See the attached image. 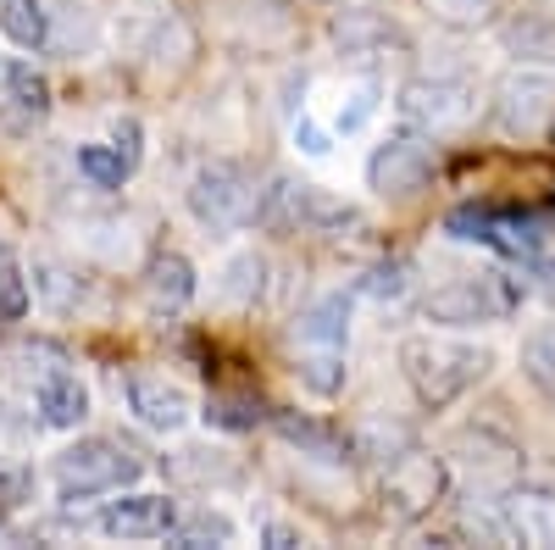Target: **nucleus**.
<instances>
[{
    "mask_svg": "<svg viewBox=\"0 0 555 550\" xmlns=\"http://www.w3.org/2000/svg\"><path fill=\"white\" fill-rule=\"evenodd\" d=\"M489 367H494V356L483 345H467L455 334H405L400 340V373L416 389V400L434 411L461 400L473 384H483Z\"/></svg>",
    "mask_w": 555,
    "mask_h": 550,
    "instance_id": "obj_1",
    "label": "nucleus"
},
{
    "mask_svg": "<svg viewBox=\"0 0 555 550\" xmlns=\"http://www.w3.org/2000/svg\"><path fill=\"white\" fill-rule=\"evenodd\" d=\"M261 222L284 228V234H322V240H356V234H366V217L350 201L328 195L322 183H295V178L272 183V190L261 195Z\"/></svg>",
    "mask_w": 555,
    "mask_h": 550,
    "instance_id": "obj_2",
    "label": "nucleus"
},
{
    "mask_svg": "<svg viewBox=\"0 0 555 550\" xmlns=\"http://www.w3.org/2000/svg\"><path fill=\"white\" fill-rule=\"evenodd\" d=\"M56 489L62 500H89V495H112V489H128L139 473H145V462L117 445V439H78L56 456Z\"/></svg>",
    "mask_w": 555,
    "mask_h": 550,
    "instance_id": "obj_3",
    "label": "nucleus"
},
{
    "mask_svg": "<svg viewBox=\"0 0 555 550\" xmlns=\"http://www.w3.org/2000/svg\"><path fill=\"white\" fill-rule=\"evenodd\" d=\"M444 234L467 240V245H489L512 261H539L550 222L539 212H500V206H455L444 217Z\"/></svg>",
    "mask_w": 555,
    "mask_h": 550,
    "instance_id": "obj_4",
    "label": "nucleus"
},
{
    "mask_svg": "<svg viewBox=\"0 0 555 550\" xmlns=\"http://www.w3.org/2000/svg\"><path fill=\"white\" fill-rule=\"evenodd\" d=\"M439 167V145L428 128H400L389 133V140L373 151V162H366V183L384 195V201H411L416 190H428V178Z\"/></svg>",
    "mask_w": 555,
    "mask_h": 550,
    "instance_id": "obj_5",
    "label": "nucleus"
},
{
    "mask_svg": "<svg viewBox=\"0 0 555 550\" xmlns=\"http://www.w3.org/2000/svg\"><path fill=\"white\" fill-rule=\"evenodd\" d=\"M517 306H522V284H512L505 272H461V279L428 295V317L434 323H455V329L494 323V317L517 311Z\"/></svg>",
    "mask_w": 555,
    "mask_h": 550,
    "instance_id": "obj_6",
    "label": "nucleus"
},
{
    "mask_svg": "<svg viewBox=\"0 0 555 550\" xmlns=\"http://www.w3.org/2000/svg\"><path fill=\"white\" fill-rule=\"evenodd\" d=\"M190 212L206 228H245L250 217H261V190L240 162H206L190 178Z\"/></svg>",
    "mask_w": 555,
    "mask_h": 550,
    "instance_id": "obj_7",
    "label": "nucleus"
},
{
    "mask_svg": "<svg viewBox=\"0 0 555 550\" xmlns=\"http://www.w3.org/2000/svg\"><path fill=\"white\" fill-rule=\"evenodd\" d=\"M378 495H384V512L400 517V523H416L439 507L444 495V462L428 456L423 445H405L400 456L384 462V478H378Z\"/></svg>",
    "mask_w": 555,
    "mask_h": 550,
    "instance_id": "obj_8",
    "label": "nucleus"
},
{
    "mask_svg": "<svg viewBox=\"0 0 555 550\" xmlns=\"http://www.w3.org/2000/svg\"><path fill=\"white\" fill-rule=\"evenodd\" d=\"M494 123L512 140H533L555 123V78L550 73H505L494 89Z\"/></svg>",
    "mask_w": 555,
    "mask_h": 550,
    "instance_id": "obj_9",
    "label": "nucleus"
},
{
    "mask_svg": "<svg viewBox=\"0 0 555 550\" xmlns=\"http://www.w3.org/2000/svg\"><path fill=\"white\" fill-rule=\"evenodd\" d=\"M473 89L461 84V78H416L400 89V112L405 123L416 128H428V133H444V128H461L473 117Z\"/></svg>",
    "mask_w": 555,
    "mask_h": 550,
    "instance_id": "obj_10",
    "label": "nucleus"
},
{
    "mask_svg": "<svg viewBox=\"0 0 555 550\" xmlns=\"http://www.w3.org/2000/svg\"><path fill=\"white\" fill-rule=\"evenodd\" d=\"M172 523H178V507L167 495H122V500H106L101 512V528L112 539H162Z\"/></svg>",
    "mask_w": 555,
    "mask_h": 550,
    "instance_id": "obj_11",
    "label": "nucleus"
},
{
    "mask_svg": "<svg viewBox=\"0 0 555 550\" xmlns=\"http://www.w3.org/2000/svg\"><path fill=\"white\" fill-rule=\"evenodd\" d=\"M128 406H133V418L156 429V434H172L190 423V389H178L167 379H151V373H139L128 379Z\"/></svg>",
    "mask_w": 555,
    "mask_h": 550,
    "instance_id": "obj_12",
    "label": "nucleus"
},
{
    "mask_svg": "<svg viewBox=\"0 0 555 550\" xmlns=\"http://www.w3.org/2000/svg\"><path fill=\"white\" fill-rule=\"evenodd\" d=\"M44 112H51V84L34 67H12L7 73V101H0V128L23 140V133H34L44 123Z\"/></svg>",
    "mask_w": 555,
    "mask_h": 550,
    "instance_id": "obj_13",
    "label": "nucleus"
},
{
    "mask_svg": "<svg viewBox=\"0 0 555 550\" xmlns=\"http://www.w3.org/2000/svg\"><path fill=\"white\" fill-rule=\"evenodd\" d=\"M39 418H44V429H78L89 418V389L78 384V373L51 367L39 379Z\"/></svg>",
    "mask_w": 555,
    "mask_h": 550,
    "instance_id": "obj_14",
    "label": "nucleus"
},
{
    "mask_svg": "<svg viewBox=\"0 0 555 550\" xmlns=\"http://www.w3.org/2000/svg\"><path fill=\"white\" fill-rule=\"evenodd\" d=\"M145 295L156 311H178V306H190L195 300V267L190 256H178V251H156L151 267H145Z\"/></svg>",
    "mask_w": 555,
    "mask_h": 550,
    "instance_id": "obj_15",
    "label": "nucleus"
},
{
    "mask_svg": "<svg viewBox=\"0 0 555 550\" xmlns=\"http://www.w3.org/2000/svg\"><path fill=\"white\" fill-rule=\"evenodd\" d=\"M500 528H505V539H522V545H555V500L512 489V495H505Z\"/></svg>",
    "mask_w": 555,
    "mask_h": 550,
    "instance_id": "obj_16",
    "label": "nucleus"
},
{
    "mask_svg": "<svg viewBox=\"0 0 555 550\" xmlns=\"http://www.w3.org/2000/svg\"><path fill=\"white\" fill-rule=\"evenodd\" d=\"M345 340H350V300H345V295H328V300H317L311 311H300V323H295V345L345 350Z\"/></svg>",
    "mask_w": 555,
    "mask_h": 550,
    "instance_id": "obj_17",
    "label": "nucleus"
},
{
    "mask_svg": "<svg viewBox=\"0 0 555 550\" xmlns=\"http://www.w3.org/2000/svg\"><path fill=\"white\" fill-rule=\"evenodd\" d=\"M272 429L284 434L289 445H300L306 456H317V462H345V439L328 429V423H317V418H300V411H278L272 418Z\"/></svg>",
    "mask_w": 555,
    "mask_h": 550,
    "instance_id": "obj_18",
    "label": "nucleus"
},
{
    "mask_svg": "<svg viewBox=\"0 0 555 550\" xmlns=\"http://www.w3.org/2000/svg\"><path fill=\"white\" fill-rule=\"evenodd\" d=\"M295 373L311 395H339L345 389V350H317V345H295Z\"/></svg>",
    "mask_w": 555,
    "mask_h": 550,
    "instance_id": "obj_19",
    "label": "nucleus"
},
{
    "mask_svg": "<svg viewBox=\"0 0 555 550\" xmlns=\"http://www.w3.org/2000/svg\"><path fill=\"white\" fill-rule=\"evenodd\" d=\"M522 373H528L533 389L555 395V317H550V323H539V329L522 340Z\"/></svg>",
    "mask_w": 555,
    "mask_h": 550,
    "instance_id": "obj_20",
    "label": "nucleus"
},
{
    "mask_svg": "<svg viewBox=\"0 0 555 550\" xmlns=\"http://www.w3.org/2000/svg\"><path fill=\"white\" fill-rule=\"evenodd\" d=\"M0 28H7V39H12V44H23V51H34V44L51 39L39 0H0Z\"/></svg>",
    "mask_w": 555,
    "mask_h": 550,
    "instance_id": "obj_21",
    "label": "nucleus"
},
{
    "mask_svg": "<svg viewBox=\"0 0 555 550\" xmlns=\"http://www.w3.org/2000/svg\"><path fill=\"white\" fill-rule=\"evenodd\" d=\"M78 172L95 183V190H122V178L133 172V162L117 145H83L78 151Z\"/></svg>",
    "mask_w": 555,
    "mask_h": 550,
    "instance_id": "obj_22",
    "label": "nucleus"
},
{
    "mask_svg": "<svg viewBox=\"0 0 555 550\" xmlns=\"http://www.w3.org/2000/svg\"><path fill=\"white\" fill-rule=\"evenodd\" d=\"M28 317V279H23V261L12 245H0V323H23Z\"/></svg>",
    "mask_w": 555,
    "mask_h": 550,
    "instance_id": "obj_23",
    "label": "nucleus"
},
{
    "mask_svg": "<svg viewBox=\"0 0 555 550\" xmlns=\"http://www.w3.org/2000/svg\"><path fill=\"white\" fill-rule=\"evenodd\" d=\"M167 539L172 545H183V550H195V545H234V523H228L222 512H195L190 523H172L167 528Z\"/></svg>",
    "mask_w": 555,
    "mask_h": 550,
    "instance_id": "obj_24",
    "label": "nucleus"
},
{
    "mask_svg": "<svg viewBox=\"0 0 555 550\" xmlns=\"http://www.w3.org/2000/svg\"><path fill=\"white\" fill-rule=\"evenodd\" d=\"M206 423H217V429H256L261 423V400L256 395H211L206 400Z\"/></svg>",
    "mask_w": 555,
    "mask_h": 550,
    "instance_id": "obj_25",
    "label": "nucleus"
},
{
    "mask_svg": "<svg viewBox=\"0 0 555 550\" xmlns=\"http://www.w3.org/2000/svg\"><path fill=\"white\" fill-rule=\"evenodd\" d=\"M222 295L228 300H256L261 295V256H240V261H228V272H222Z\"/></svg>",
    "mask_w": 555,
    "mask_h": 550,
    "instance_id": "obj_26",
    "label": "nucleus"
},
{
    "mask_svg": "<svg viewBox=\"0 0 555 550\" xmlns=\"http://www.w3.org/2000/svg\"><path fill=\"white\" fill-rule=\"evenodd\" d=\"M505 44H512V51H550V44H555V34L539 23V17H522V23H505Z\"/></svg>",
    "mask_w": 555,
    "mask_h": 550,
    "instance_id": "obj_27",
    "label": "nucleus"
},
{
    "mask_svg": "<svg viewBox=\"0 0 555 550\" xmlns=\"http://www.w3.org/2000/svg\"><path fill=\"white\" fill-rule=\"evenodd\" d=\"M405 272H411L405 261H384V267H378L361 290H366V295H389V300H400V295H405Z\"/></svg>",
    "mask_w": 555,
    "mask_h": 550,
    "instance_id": "obj_28",
    "label": "nucleus"
},
{
    "mask_svg": "<svg viewBox=\"0 0 555 550\" xmlns=\"http://www.w3.org/2000/svg\"><path fill=\"white\" fill-rule=\"evenodd\" d=\"M428 7H434L444 23H483L494 0H428Z\"/></svg>",
    "mask_w": 555,
    "mask_h": 550,
    "instance_id": "obj_29",
    "label": "nucleus"
},
{
    "mask_svg": "<svg viewBox=\"0 0 555 550\" xmlns=\"http://www.w3.org/2000/svg\"><path fill=\"white\" fill-rule=\"evenodd\" d=\"M112 140H117V151L139 167V123L133 117H117V128H112Z\"/></svg>",
    "mask_w": 555,
    "mask_h": 550,
    "instance_id": "obj_30",
    "label": "nucleus"
},
{
    "mask_svg": "<svg viewBox=\"0 0 555 550\" xmlns=\"http://www.w3.org/2000/svg\"><path fill=\"white\" fill-rule=\"evenodd\" d=\"M267 545H300V534L284 528V523H272V528H267Z\"/></svg>",
    "mask_w": 555,
    "mask_h": 550,
    "instance_id": "obj_31",
    "label": "nucleus"
},
{
    "mask_svg": "<svg viewBox=\"0 0 555 550\" xmlns=\"http://www.w3.org/2000/svg\"><path fill=\"white\" fill-rule=\"evenodd\" d=\"M550 140H555V128H550Z\"/></svg>",
    "mask_w": 555,
    "mask_h": 550,
    "instance_id": "obj_32",
    "label": "nucleus"
}]
</instances>
